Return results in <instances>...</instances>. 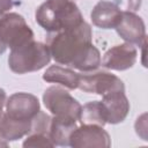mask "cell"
<instances>
[{
  "label": "cell",
  "instance_id": "1",
  "mask_svg": "<svg viewBox=\"0 0 148 148\" xmlns=\"http://www.w3.org/2000/svg\"><path fill=\"white\" fill-rule=\"evenodd\" d=\"M47 46L58 64L81 72H92L101 66V53L92 44L91 27L86 21L77 27L57 32L50 38Z\"/></svg>",
  "mask_w": 148,
  "mask_h": 148
},
{
  "label": "cell",
  "instance_id": "2",
  "mask_svg": "<svg viewBox=\"0 0 148 148\" xmlns=\"http://www.w3.org/2000/svg\"><path fill=\"white\" fill-rule=\"evenodd\" d=\"M35 18L49 32L67 30L84 21L74 0H46L36 9Z\"/></svg>",
  "mask_w": 148,
  "mask_h": 148
},
{
  "label": "cell",
  "instance_id": "3",
  "mask_svg": "<svg viewBox=\"0 0 148 148\" xmlns=\"http://www.w3.org/2000/svg\"><path fill=\"white\" fill-rule=\"evenodd\" d=\"M50 60L51 53L49 46L34 39L10 50L8 66L16 74H25L44 68L49 65Z\"/></svg>",
  "mask_w": 148,
  "mask_h": 148
},
{
  "label": "cell",
  "instance_id": "4",
  "mask_svg": "<svg viewBox=\"0 0 148 148\" xmlns=\"http://www.w3.org/2000/svg\"><path fill=\"white\" fill-rule=\"evenodd\" d=\"M43 103L53 117L77 121L82 105L64 88L49 87L43 94Z\"/></svg>",
  "mask_w": 148,
  "mask_h": 148
},
{
  "label": "cell",
  "instance_id": "5",
  "mask_svg": "<svg viewBox=\"0 0 148 148\" xmlns=\"http://www.w3.org/2000/svg\"><path fill=\"white\" fill-rule=\"evenodd\" d=\"M0 38L10 50L34 40V32L24 17L17 13H8L0 17Z\"/></svg>",
  "mask_w": 148,
  "mask_h": 148
},
{
  "label": "cell",
  "instance_id": "6",
  "mask_svg": "<svg viewBox=\"0 0 148 148\" xmlns=\"http://www.w3.org/2000/svg\"><path fill=\"white\" fill-rule=\"evenodd\" d=\"M77 88L84 92L97 94L102 96L113 91H125L124 82L118 76L108 72L80 74Z\"/></svg>",
  "mask_w": 148,
  "mask_h": 148
},
{
  "label": "cell",
  "instance_id": "7",
  "mask_svg": "<svg viewBox=\"0 0 148 148\" xmlns=\"http://www.w3.org/2000/svg\"><path fill=\"white\" fill-rule=\"evenodd\" d=\"M69 146L74 148H109L111 139L103 126L81 124L71 134Z\"/></svg>",
  "mask_w": 148,
  "mask_h": 148
},
{
  "label": "cell",
  "instance_id": "8",
  "mask_svg": "<svg viewBox=\"0 0 148 148\" xmlns=\"http://www.w3.org/2000/svg\"><path fill=\"white\" fill-rule=\"evenodd\" d=\"M40 111L38 98L28 92H15L6 101V114L17 120H32Z\"/></svg>",
  "mask_w": 148,
  "mask_h": 148
},
{
  "label": "cell",
  "instance_id": "9",
  "mask_svg": "<svg viewBox=\"0 0 148 148\" xmlns=\"http://www.w3.org/2000/svg\"><path fill=\"white\" fill-rule=\"evenodd\" d=\"M116 31L126 43L138 45L139 47L147 42L146 25L142 18L133 12H121L120 20L116 25Z\"/></svg>",
  "mask_w": 148,
  "mask_h": 148
},
{
  "label": "cell",
  "instance_id": "10",
  "mask_svg": "<svg viewBox=\"0 0 148 148\" xmlns=\"http://www.w3.org/2000/svg\"><path fill=\"white\" fill-rule=\"evenodd\" d=\"M138 51L133 44L124 43L109 49L101 61L102 66L111 71H126L134 66Z\"/></svg>",
  "mask_w": 148,
  "mask_h": 148
},
{
  "label": "cell",
  "instance_id": "11",
  "mask_svg": "<svg viewBox=\"0 0 148 148\" xmlns=\"http://www.w3.org/2000/svg\"><path fill=\"white\" fill-rule=\"evenodd\" d=\"M101 103L103 106L105 121L113 125L124 121L131 108L125 91H113L103 95Z\"/></svg>",
  "mask_w": 148,
  "mask_h": 148
},
{
  "label": "cell",
  "instance_id": "12",
  "mask_svg": "<svg viewBox=\"0 0 148 148\" xmlns=\"http://www.w3.org/2000/svg\"><path fill=\"white\" fill-rule=\"evenodd\" d=\"M121 16L119 7L111 1H99L90 13L92 24L102 29H114Z\"/></svg>",
  "mask_w": 148,
  "mask_h": 148
},
{
  "label": "cell",
  "instance_id": "13",
  "mask_svg": "<svg viewBox=\"0 0 148 148\" xmlns=\"http://www.w3.org/2000/svg\"><path fill=\"white\" fill-rule=\"evenodd\" d=\"M31 131V120H17L8 117L5 112L0 119V138L8 142L15 141Z\"/></svg>",
  "mask_w": 148,
  "mask_h": 148
},
{
  "label": "cell",
  "instance_id": "14",
  "mask_svg": "<svg viewBox=\"0 0 148 148\" xmlns=\"http://www.w3.org/2000/svg\"><path fill=\"white\" fill-rule=\"evenodd\" d=\"M79 76L80 74L71 68L61 67L59 65H52L43 74V80L50 83H58L73 90L79 86Z\"/></svg>",
  "mask_w": 148,
  "mask_h": 148
},
{
  "label": "cell",
  "instance_id": "15",
  "mask_svg": "<svg viewBox=\"0 0 148 148\" xmlns=\"http://www.w3.org/2000/svg\"><path fill=\"white\" fill-rule=\"evenodd\" d=\"M76 128V121L53 117L51 118L49 136L54 146H69V138Z\"/></svg>",
  "mask_w": 148,
  "mask_h": 148
},
{
  "label": "cell",
  "instance_id": "16",
  "mask_svg": "<svg viewBox=\"0 0 148 148\" xmlns=\"http://www.w3.org/2000/svg\"><path fill=\"white\" fill-rule=\"evenodd\" d=\"M79 120L81 124H91V125H98L104 126L106 124L104 111L101 101H91L87 104H84L81 108V113Z\"/></svg>",
  "mask_w": 148,
  "mask_h": 148
},
{
  "label": "cell",
  "instance_id": "17",
  "mask_svg": "<svg viewBox=\"0 0 148 148\" xmlns=\"http://www.w3.org/2000/svg\"><path fill=\"white\" fill-rule=\"evenodd\" d=\"M24 148H36V147H56L47 134L44 133H30L22 145Z\"/></svg>",
  "mask_w": 148,
  "mask_h": 148
},
{
  "label": "cell",
  "instance_id": "18",
  "mask_svg": "<svg viewBox=\"0 0 148 148\" xmlns=\"http://www.w3.org/2000/svg\"><path fill=\"white\" fill-rule=\"evenodd\" d=\"M14 6L13 0H0V16L5 15Z\"/></svg>",
  "mask_w": 148,
  "mask_h": 148
},
{
  "label": "cell",
  "instance_id": "19",
  "mask_svg": "<svg viewBox=\"0 0 148 148\" xmlns=\"http://www.w3.org/2000/svg\"><path fill=\"white\" fill-rule=\"evenodd\" d=\"M6 101H7L6 91H5L2 88H0V113H1V112H3V111H2V109H3V106L6 105Z\"/></svg>",
  "mask_w": 148,
  "mask_h": 148
},
{
  "label": "cell",
  "instance_id": "20",
  "mask_svg": "<svg viewBox=\"0 0 148 148\" xmlns=\"http://www.w3.org/2000/svg\"><path fill=\"white\" fill-rule=\"evenodd\" d=\"M141 5V0H128V8L131 10H138Z\"/></svg>",
  "mask_w": 148,
  "mask_h": 148
},
{
  "label": "cell",
  "instance_id": "21",
  "mask_svg": "<svg viewBox=\"0 0 148 148\" xmlns=\"http://www.w3.org/2000/svg\"><path fill=\"white\" fill-rule=\"evenodd\" d=\"M6 50H7V46L5 45V43H3V42L1 40V38H0V56L3 54Z\"/></svg>",
  "mask_w": 148,
  "mask_h": 148
}]
</instances>
